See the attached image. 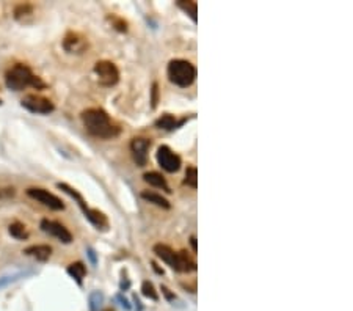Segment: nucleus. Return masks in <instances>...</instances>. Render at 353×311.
Instances as JSON below:
<instances>
[{"label":"nucleus","mask_w":353,"mask_h":311,"mask_svg":"<svg viewBox=\"0 0 353 311\" xmlns=\"http://www.w3.org/2000/svg\"><path fill=\"white\" fill-rule=\"evenodd\" d=\"M87 132L100 140H110L119 134V128L102 109H88L82 113Z\"/></svg>","instance_id":"f257e3e1"},{"label":"nucleus","mask_w":353,"mask_h":311,"mask_svg":"<svg viewBox=\"0 0 353 311\" xmlns=\"http://www.w3.org/2000/svg\"><path fill=\"white\" fill-rule=\"evenodd\" d=\"M154 253L157 255V258H160L165 264H168L176 272H192L196 269L195 262L185 252H174L173 248H170L165 244L154 245Z\"/></svg>","instance_id":"f03ea898"},{"label":"nucleus","mask_w":353,"mask_h":311,"mask_svg":"<svg viewBox=\"0 0 353 311\" xmlns=\"http://www.w3.org/2000/svg\"><path fill=\"white\" fill-rule=\"evenodd\" d=\"M5 84L8 88H11L14 91H20V90H24L30 85L32 87H44V84L39 80V77L33 76L30 68L26 65L13 66L5 76Z\"/></svg>","instance_id":"7ed1b4c3"},{"label":"nucleus","mask_w":353,"mask_h":311,"mask_svg":"<svg viewBox=\"0 0 353 311\" xmlns=\"http://www.w3.org/2000/svg\"><path fill=\"white\" fill-rule=\"evenodd\" d=\"M168 79L171 84H174L176 87L185 88V87H190L195 79H196V68L187 60H171L168 63Z\"/></svg>","instance_id":"20e7f679"},{"label":"nucleus","mask_w":353,"mask_h":311,"mask_svg":"<svg viewBox=\"0 0 353 311\" xmlns=\"http://www.w3.org/2000/svg\"><path fill=\"white\" fill-rule=\"evenodd\" d=\"M94 74L97 77V82L104 87H113L119 80V71L115 63L109 60H100L94 65Z\"/></svg>","instance_id":"39448f33"},{"label":"nucleus","mask_w":353,"mask_h":311,"mask_svg":"<svg viewBox=\"0 0 353 311\" xmlns=\"http://www.w3.org/2000/svg\"><path fill=\"white\" fill-rule=\"evenodd\" d=\"M22 107L32 113H39V115H49L55 109L54 102L51 99L39 96V94H27L22 99Z\"/></svg>","instance_id":"423d86ee"},{"label":"nucleus","mask_w":353,"mask_h":311,"mask_svg":"<svg viewBox=\"0 0 353 311\" xmlns=\"http://www.w3.org/2000/svg\"><path fill=\"white\" fill-rule=\"evenodd\" d=\"M27 195L36 201H39L41 204H44L46 207H49V209L52 211H63L65 209V204L63 201H61L57 195L51 194L49 190H44V189H38V187H32L27 190Z\"/></svg>","instance_id":"0eeeda50"},{"label":"nucleus","mask_w":353,"mask_h":311,"mask_svg":"<svg viewBox=\"0 0 353 311\" xmlns=\"http://www.w3.org/2000/svg\"><path fill=\"white\" fill-rule=\"evenodd\" d=\"M156 157H157L159 165H160V167H162L165 172L176 173V172L181 169V163H182V162H181V157H179L174 151H171L168 147H165V145L159 147Z\"/></svg>","instance_id":"6e6552de"},{"label":"nucleus","mask_w":353,"mask_h":311,"mask_svg":"<svg viewBox=\"0 0 353 311\" xmlns=\"http://www.w3.org/2000/svg\"><path fill=\"white\" fill-rule=\"evenodd\" d=\"M41 230H43L44 233L57 237L60 242L63 244H71L72 242V234L68 231V228L65 225H61L58 222H54V220H49V219H43L41 220Z\"/></svg>","instance_id":"1a4fd4ad"},{"label":"nucleus","mask_w":353,"mask_h":311,"mask_svg":"<svg viewBox=\"0 0 353 311\" xmlns=\"http://www.w3.org/2000/svg\"><path fill=\"white\" fill-rule=\"evenodd\" d=\"M151 147V140L143 138V137H137L131 141V151H132V157L135 160V163L138 167H144L148 162V151Z\"/></svg>","instance_id":"9d476101"},{"label":"nucleus","mask_w":353,"mask_h":311,"mask_svg":"<svg viewBox=\"0 0 353 311\" xmlns=\"http://www.w3.org/2000/svg\"><path fill=\"white\" fill-rule=\"evenodd\" d=\"M88 47V41L85 36L75 32H68L63 38V49L69 54H82Z\"/></svg>","instance_id":"9b49d317"},{"label":"nucleus","mask_w":353,"mask_h":311,"mask_svg":"<svg viewBox=\"0 0 353 311\" xmlns=\"http://www.w3.org/2000/svg\"><path fill=\"white\" fill-rule=\"evenodd\" d=\"M24 253L38 261H47L52 255V248L49 245H32L26 248Z\"/></svg>","instance_id":"f8f14e48"},{"label":"nucleus","mask_w":353,"mask_h":311,"mask_svg":"<svg viewBox=\"0 0 353 311\" xmlns=\"http://www.w3.org/2000/svg\"><path fill=\"white\" fill-rule=\"evenodd\" d=\"M85 214V217L90 220V223H93L97 230H102V231H106L107 230V226H109V220H107V217L104 216L100 211H97V209H91V207H88V209L84 212Z\"/></svg>","instance_id":"ddd939ff"},{"label":"nucleus","mask_w":353,"mask_h":311,"mask_svg":"<svg viewBox=\"0 0 353 311\" xmlns=\"http://www.w3.org/2000/svg\"><path fill=\"white\" fill-rule=\"evenodd\" d=\"M143 179L146 181L149 185H153V187L163 189L165 192H168V194L171 192L170 187H168V184H167V181H165V178H163L160 173H157V172H148V173H144Z\"/></svg>","instance_id":"4468645a"},{"label":"nucleus","mask_w":353,"mask_h":311,"mask_svg":"<svg viewBox=\"0 0 353 311\" xmlns=\"http://www.w3.org/2000/svg\"><path fill=\"white\" fill-rule=\"evenodd\" d=\"M141 198L149 201V203H153V204H156V206H159V207H163V209H170V206H171L167 198H163L162 195H159L156 192L144 190V192H141Z\"/></svg>","instance_id":"2eb2a0df"},{"label":"nucleus","mask_w":353,"mask_h":311,"mask_svg":"<svg viewBox=\"0 0 353 311\" xmlns=\"http://www.w3.org/2000/svg\"><path fill=\"white\" fill-rule=\"evenodd\" d=\"M179 124L181 123H178L173 115H162L160 118L156 119V128L163 129V131H173L179 126Z\"/></svg>","instance_id":"dca6fc26"},{"label":"nucleus","mask_w":353,"mask_h":311,"mask_svg":"<svg viewBox=\"0 0 353 311\" xmlns=\"http://www.w3.org/2000/svg\"><path fill=\"white\" fill-rule=\"evenodd\" d=\"M68 274L80 284L82 283V280L85 278V275H87V267L82 264V262H74V264H71L69 267H68Z\"/></svg>","instance_id":"f3484780"},{"label":"nucleus","mask_w":353,"mask_h":311,"mask_svg":"<svg viewBox=\"0 0 353 311\" xmlns=\"http://www.w3.org/2000/svg\"><path fill=\"white\" fill-rule=\"evenodd\" d=\"M10 234L14 237V239H19V241H24L29 237V233L26 230V226L22 223H11L10 225Z\"/></svg>","instance_id":"a211bd4d"},{"label":"nucleus","mask_w":353,"mask_h":311,"mask_svg":"<svg viewBox=\"0 0 353 311\" xmlns=\"http://www.w3.org/2000/svg\"><path fill=\"white\" fill-rule=\"evenodd\" d=\"M184 184L189 185V187H192V189L198 187V170L195 167H189V169H187Z\"/></svg>","instance_id":"6ab92c4d"},{"label":"nucleus","mask_w":353,"mask_h":311,"mask_svg":"<svg viewBox=\"0 0 353 311\" xmlns=\"http://www.w3.org/2000/svg\"><path fill=\"white\" fill-rule=\"evenodd\" d=\"M178 7L182 8L187 14H189L192 17L193 22H196V11H198V5L195 2H182V0H179L178 2Z\"/></svg>","instance_id":"aec40b11"},{"label":"nucleus","mask_w":353,"mask_h":311,"mask_svg":"<svg viewBox=\"0 0 353 311\" xmlns=\"http://www.w3.org/2000/svg\"><path fill=\"white\" fill-rule=\"evenodd\" d=\"M141 293H143V296L144 297H148V299H151V300H159V294H157V291H156V288L153 286V283L151 281H143V284H141Z\"/></svg>","instance_id":"412c9836"},{"label":"nucleus","mask_w":353,"mask_h":311,"mask_svg":"<svg viewBox=\"0 0 353 311\" xmlns=\"http://www.w3.org/2000/svg\"><path fill=\"white\" fill-rule=\"evenodd\" d=\"M102 300H104V296H102L100 293H93V294L90 296V303H91V309H93V311H96V309H97V308L100 306Z\"/></svg>","instance_id":"4be33fe9"},{"label":"nucleus","mask_w":353,"mask_h":311,"mask_svg":"<svg viewBox=\"0 0 353 311\" xmlns=\"http://www.w3.org/2000/svg\"><path fill=\"white\" fill-rule=\"evenodd\" d=\"M22 14L24 16L32 14V7L30 5H19L16 8V11H14V16H16V19H20V17H22Z\"/></svg>","instance_id":"5701e85b"},{"label":"nucleus","mask_w":353,"mask_h":311,"mask_svg":"<svg viewBox=\"0 0 353 311\" xmlns=\"http://www.w3.org/2000/svg\"><path fill=\"white\" fill-rule=\"evenodd\" d=\"M162 293H163V296L167 297L168 300H174V299H176V296L170 293V289H168L167 286H162Z\"/></svg>","instance_id":"b1692460"},{"label":"nucleus","mask_w":353,"mask_h":311,"mask_svg":"<svg viewBox=\"0 0 353 311\" xmlns=\"http://www.w3.org/2000/svg\"><path fill=\"white\" fill-rule=\"evenodd\" d=\"M116 300L121 303V306H124V308H126V309H131V305H129V302H128V299H124L121 294H118L116 296Z\"/></svg>","instance_id":"393cba45"},{"label":"nucleus","mask_w":353,"mask_h":311,"mask_svg":"<svg viewBox=\"0 0 353 311\" xmlns=\"http://www.w3.org/2000/svg\"><path fill=\"white\" fill-rule=\"evenodd\" d=\"M121 291H128V289L131 288V281L128 280V277H122V280H121Z\"/></svg>","instance_id":"a878e982"},{"label":"nucleus","mask_w":353,"mask_h":311,"mask_svg":"<svg viewBox=\"0 0 353 311\" xmlns=\"http://www.w3.org/2000/svg\"><path fill=\"white\" fill-rule=\"evenodd\" d=\"M156 104H157V84L153 85V109L156 107Z\"/></svg>","instance_id":"bb28decb"},{"label":"nucleus","mask_w":353,"mask_h":311,"mask_svg":"<svg viewBox=\"0 0 353 311\" xmlns=\"http://www.w3.org/2000/svg\"><path fill=\"white\" fill-rule=\"evenodd\" d=\"M190 242H192V247H193V250L196 252V250H198V245H196V237H195V236H192V237H190Z\"/></svg>","instance_id":"cd10ccee"},{"label":"nucleus","mask_w":353,"mask_h":311,"mask_svg":"<svg viewBox=\"0 0 353 311\" xmlns=\"http://www.w3.org/2000/svg\"><path fill=\"white\" fill-rule=\"evenodd\" d=\"M88 255H90L91 261H93V262H96V256H94V250H93V248H88Z\"/></svg>","instance_id":"c85d7f7f"},{"label":"nucleus","mask_w":353,"mask_h":311,"mask_svg":"<svg viewBox=\"0 0 353 311\" xmlns=\"http://www.w3.org/2000/svg\"><path fill=\"white\" fill-rule=\"evenodd\" d=\"M107 311H113V309H107Z\"/></svg>","instance_id":"c756f323"},{"label":"nucleus","mask_w":353,"mask_h":311,"mask_svg":"<svg viewBox=\"0 0 353 311\" xmlns=\"http://www.w3.org/2000/svg\"><path fill=\"white\" fill-rule=\"evenodd\" d=\"M0 104H2V101H0Z\"/></svg>","instance_id":"7c9ffc66"}]
</instances>
